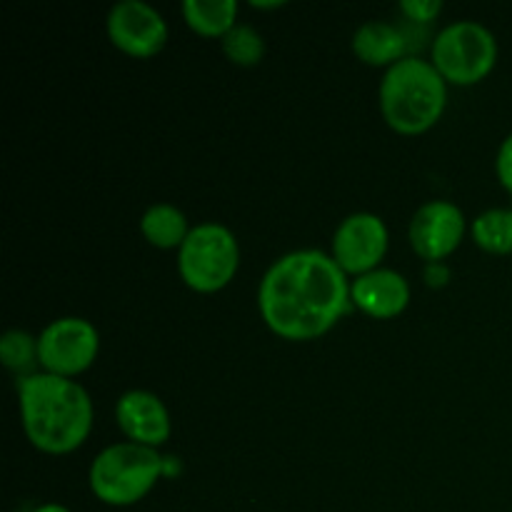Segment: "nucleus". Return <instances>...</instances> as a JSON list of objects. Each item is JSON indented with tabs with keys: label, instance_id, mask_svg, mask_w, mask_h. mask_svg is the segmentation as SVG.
<instances>
[{
	"label": "nucleus",
	"instance_id": "nucleus-1",
	"mask_svg": "<svg viewBox=\"0 0 512 512\" xmlns=\"http://www.w3.org/2000/svg\"><path fill=\"white\" fill-rule=\"evenodd\" d=\"M348 275L323 250H293L263 275L258 308L278 338L303 343L333 330L350 310Z\"/></svg>",
	"mask_w": 512,
	"mask_h": 512
},
{
	"label": "nucleus",
	"instance_id": "nucleus-2",
	"mask_svg": "<svg viewBox=\"0 0 512 512\" xmlns=\"http://www.w3.org/2000/svg\"><path fill=\"white\" fill-rule=\"evenodd\" d=\"M18 403L25 435L40 453H73L93 430V400L73 378L35 373L18 380Z\"/></svg>",
	"mask_w": 512,
	"mask_h": 512
},
{
	"label": "nucleus",
	"instance_id": "nucleus-3",
	"mask_svg": "<svg viewBox=\"0 0 512 512\" xmlns=\"http://www.w3.org/2000/svg\"><path fill=\"white\" fill-rule=\"evenodd\" d=\"M448 108V83L430 60L408 55L380 80V113L400 135H423Z\"/></svg>",
	"mask_w": 512,
	"mask_h": 512
},
{
	"label": "nucleus",
	"instance_id": "nucleus-4",
	"mask_svg": "<svg viewBox=\"0 0 512 512\" xmlns=\"http://www.w3.org/2000/svg\"><path fill=\"white\" fill-rule=\"evenodd\" d=\"M160 478H165V458L153 448L118 443L95 455L88 483L95 498L110 508H130L140 503Z\"/></svg>",
	"mask_w": 512,
	"mask_h": 512
},
{
	"label": "nucleus",
	"instance_id": "nucleus-5",
	"mask_svg": "<svg viewBox=\"0 0 512 512\" xmlns=\"http://www.w3.org/2000/svg\"><path fill=\"white\" fill-rule=\"evenodd\" d=\"M430 63L448 85H478L498 63V40L475 20L450 23L435 35Z\"/></svg>",
	"mask_w": 512,
	"mask_h": 512
},
{
	"label": "nucleus",
	"instance_id": "nucleus-6",
	"mask_svg": "<svg viewBox=\"0 0 512 512\" xmlns=\"http://www.w3.org/2000/svg\"><path fill=\"white\" fill-rule=\"evenodd\" d=\"M240 268V245L220 223H200L178 250V273L195 293H218L233 283Z\"/></svg>",
	"mask_w": 512,
	"mask_h": 512
},
{
	"label": "nucleus",
	"instance_id": "nucleus-7",
	"mask_svg": "<svg viewBox=\"0 0 512 512\" xmlns=\"http://www.w3.org/2000/svg\"><path fill=\"white\" fill-rule=\"evenodd\" d=\"M100 353V333L85 318L53 320L38 338V358L43 373L75 378L95 363Z\"/></svg>",
	"mask_w": 512,
	"mask_h": 512
},
{
	"label": "nucleus",
	"instance_id": "nucleus-8",
	"mask_svg": "<svg viewBox=\"0 0 512 512\" xmlns=\"http://www.w3.org/2000/svg\"><path fill=\"white\" fill-rule=\"evenodd\" d=\"M388 225L375 213H353L338 225L333 235V260L345 275L373 273L388 253Z\"/></svg>",
	"mask_w": 512,
	"mask_h": 512
},
{
	"label": "nucleus",
	"instance_id": "nucleus-9",
	"mask_svg": "<svg viewBox=\"0 0 512 512\" xmlns=\"http://www.w3.org/2000/svg\"><path fill=\"white\" fill-rule=\"evenodd\" d=\"M108 38L120 53L148 60L168 43V23L153 5L143 0H123L108 13Z\"/></svg>",
	"mask_w": 512,
	"mask_h": 512
},
{
	"label": "nucleus",
	"instance_id": "nucleus-10",
	"mask_svg": "<svg viewBox=\"0 0 512 512\" xmlns=\"http://www.w3.org/2000/svg\"><path fill=\"white\" fill-rule=\"evenodd\" d=\"M465 215L450 200H430L415 210L408 238L415 255L425 263H443L463 243Z\"/></svg>",
	"mask_w": 512,
	"mask_h": 512
},
{
	"label": "nucleus",
	"instance_id": "nucleus-11",
	"mask_svg": "<svg viewBox=\"0 0 512 512\" xmlns=\"http://www.w3.org/2000/svg\"><path fill=\"white\" fill-rule=\"evenodd\" d=\"M115 420L128 443L158 450L170 440V413L150 390H128L115 403Z\"/></svg>",
	"mask_w": 512,
	"mask_h": 512
},
{
	"label": "nucleus",
	"instance_id": "nucleus-12",
	"mask_svg": "<svg viewBox=\"0 0 512 512\" xmlns=\"http://www.w3.org/2000/svg\"><path fill=\"white\" fill-rule=\"evenodd\" d=\"M410 295L413 293H410V283L405 280V275L390 268H378L350 283V300L355 308L375 320L398 318L410 305Z\"/></svg>",
	"mask_w": 512,
	"mask_h": 512
},
{
	"label": "nucleus",
	"instance_id": "nucleus-13",
	"mask_svg": "<svg viewBox=\"0 0 512 512\" xmlns=\"http://www.w3.org/2000/svg\"><path fill=\"white\" fill-rule=\"evenodd\" d=\"M410 35L400 25L370 20L363 23L353 35V53L360 63L373 68H393L403 58H408Z\"/></svg>",
	"mask_w": 512,
	"mask_h": 512
},
{
	"label": "nucleus",
	"instance_id": "nucleus-14",
	"mask_svg": "<svg viewBox=\"0 0 512 512\" xmlns=\"http://www.w3.org/2000/svg\"><path fill=\"white\" fill-rule=\"evenodd\" d=\"M185 25L200 38L223 40L238 25V3L235 0H185L180 5Z\"/></svg>",
	"mask_w": 512,
	"mask_h": 512
},
{
	"label": "nucleus",
	"instance_id": "nucleus-15",
	"mask_svg": "<svg viewBox=\"0 0 512 512\" xmlns=\"http://www.w3.org/2000/svg\"><path fill=\"white\" fill-rule=\"evenodd\" d=\"M190 230L193 228H188V218H185L183 210L170 203L150 205L140 218V233L158 250H180Z\"/></svg>",
	"mask_w": 512,
	"mask_h": 512
},
{
	"label": "nucleus",
	"instance_id": "nucleus-16",
	"mask_svg": "<svg viewBox=\"0 0 512 512\" xmlns=\"http://www.w3.org/2000/svg\"><path fill=\"white\" fill-rule=\"evenodd\" d=\"M475 245L490 255H512V208H490L470 223Z\"/></svg>",
	"mask_w": 512,
	"mask_h": 512
},
{
	"label": "nucleus",
	"instance_id": "nucleus-17",
	"mask_svg": "<svg viewBox=\"0 0 512 512\" xmlns=\"http://www.w3.org/2000/svg\"><path fill=\"white\" fill-rule=\"evenodd\" d=\"M0 360L10 373L18 375V380L35 375V365H40L38 358V338H33L25 330H8L0 338Z\"/></svg>",
	"mask_w": 512,
	"mask_h": 512
},
{
	"label": "nucleus",
	"instance_id": "nucleus-18",
	"mask_svg": "<svg viewBox=\"0 0 512 512\" xmlns=\"http://www.w3.org/2000/svg\"><path fill=\"white\" fill-rule=\"evenodd\" d=\"M223 53L225 58L230 60L233 65H240V68H253L263 60L265 55V40L253 25L238 23L223 40Z\"/></svg>",
	"mask_w": 512,
	"mask_h": 512
},
{
	"label": "nucleus",
	"instance_id": "nucleus-19",
	"mask_svg": "<svg viewBox=\"0 0 512 512\" xmlns=\"http://www.w3.org/2000/svg\"><path fill=\"white\" fill-rule=\"evenodd\" d=\"M400 13L413 25H430L443 13V3L440 0H403Z\"/></svg>",
	"mask_w": 512,
	"mask_h": 512
},
{
	"label": "nucleus",
	"instance_id": "nucleus-20",
	"mask_svg": "<svg viewBox=\"0 0 512 512\" xmlns=\"http://www.w3.org/2000/svg\"><path fill=\"white\" fill-rule=\"evenodd\" d=\"M495 173H498V180L505 188V193L512 198V133L500 143L498 158H495Z\"/></svg>",
	"mask_w": 512,
	"mask_h": 512
},
{
	"label": "nucleus",
	"instance_id": "nucleus-21",
	"mask_svg": "<svg viewBox=\"0 0 512 512\" xmlns=\"http://www.w3.org/2000/svg\"><path fill=\"white\" fill-rule=\"evenodd\" d=\"M448 280H450V270L445 263L425 265V283H428L430 288H443V285H448Z\"/></svg>",
	"mask_w": 512,
	"mask_h": 512
},
{
	"label": "nucleus",
	"instance_id": "nucleus-22",
	"mask_svg": "<svg viewBox=\"0 0 512 512\" xmlns=\"http://www.w3.org/2000/svg\"><path fill=\"white\" fill-rule=\"evenodd\" d=\"M33 512H70L65 505H58V503H45L40 505V508H35Z\"/></svg>",
	"mask_w": 512,
	"mask_h": 512
},
{
	"label": "nucleus",
	"instance_id": "nucleus-23",
	"mask_svg": "<svg viewBox=\"0 0 512 512\" xmlns=\"http://www.w3.org/2000/svg\"><path fill=\"white\" fill-rule=\"evenodd\" d=\"M255 10H273V8H283V0H275V3H258V0H253Z\"/></svg>",
	"mask_w": 512,
	"mask_h": 512
}]
</instances>
